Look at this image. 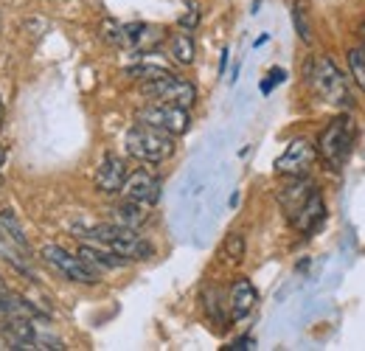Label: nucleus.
Masks as SVG:
<instances>
[{
  "label": "nucleus",
  "mask_w": 365,
  "mask_h": 351,
  "mask_svg": "<svg viewBox=\"0 0 365 351\" xmlns=\"http://www.w3.org/2000/svg\"><path fill=\"white\" fill-rule=\"evenodd\" d=\"M101 37L110 45H124V26H118L115 20H107L101 26Z\"/></svg>",
  "instance_id": "24"
},
{
  "label": "nucleus",
  "mask_w": 365,
  "mask_h": 351,
  "mask_svg": "<svg viewBox=\"0 0 365 351\" xmlns=\"http://www.w3.org/2000/svg\"><path fill=\"white\" fill-rule=\"evenodd\" d=\"M160 177L152 175L149 169H135V172H130L127 180H124V197L127 200H135V203H143V205H155L158 200H160Z\"/></svg>",
  "instance_id": "9"
},
{
  "label": "nucleus",
  "mask_w": 365,
  "mask_h": 351,
  "mask_svg": "<svg viewBox=\"0 0 365 351\" xmlns=\"http://www.w3.org/2000/svg\"><path fill=\"white\" fill-rule=\"evenodd\" d=\"M202 307H205L208 317H211L217 326H225L230 320V312L225 309V304H222L220 290H205V292H202Z\"/></svg>",
  "instance_id": "19"
},
{
  "label": "nucleus",
  "mask_w": 365,
  "mask_h": 351,
  "mask_svg": "<svg viewBox=\"0 0 365 351\" xmlns=\"http://www.w3.org/2000/svg\"><path fill=\"white\" fill-rule=\"evenodd\" d=\"M140 124H149L155 130H163L175 138H180L188 132L191 127V116L185 107H178V104H166V101H152L146 107H140L135 116Z\"/></svg>",
  "instance_id": "6"
},
{
  "label": "nucleus",
  "mask_w": 365,
  "mask_h": 351,
  "mask_svg": "<svg viewBox=\"0 0 365 351\" xmlns=\"http://www.w3.org/2000/svg\"><path fill=\"white\" fill-rule=\"evenodd\" d=\"M222 256H225V262L230 264H239L245 259V236L242 233H228V239H225V245H222Z\"/></svg>",
  "instance_id": "21"
},
{
  "label": "nucleus",
  "mask_w": 365,
  "mask_h": 351,
  "mask_svg": "<svg viewBox=\"0 0 365 351\" xmlns=\"http://www.w3.org/2000/svg\"><path fill=\"white\" fill-rule=\"evenodd\" d=\"M140 93L146 98H155V101H166V104H178V107H191L197 101V88L191 82H185L175 73H166V76H158V79H149V82H140Z\"/></svg>",
  "instance_id": "7"
},
{
  "label": "nucleus",
  "mask_w": 365,
  "mask_h": 351,
  "mask_svg": "<svg viewBox=\"0 0 365 351\" xmlns=\"http://www.w3.org/2000/svg\"><path fill=\"white\" fill-rule=\"evenodd\" d=\"M318 158V146L309 138H292L287 149L275 158V175L281 177H304L309 175L312 163Z\"/></svg>",
  "instance_id": "8"
},
{
  "label": "nucleus",
  "mask_w": 365,
  "mask_h": 351,
  "mask_svg": "<svg viewBox=\"0 0 365 351\" xmlns=\"http://www.w3.org/2000/svg\"><path fill=\"white\" fill-rule=\"evenodd\" d=\"M0 228H3V230H9V233H11L23 248H29V239H26V233H23V225L17 222V217H14L9 208H3V211H0Z\"/></svg>",
  "instance_id": "23"
},
{
  "label": "nucleus",
  "mask_w": 365,
  "mask_h": 351,
  "mask_svg": "<svg viewBox=\"0 0 365 351\" xmlns=\"http://www.w3.org/2000/svg\"><path fill=\"white\" fill-rule=\"evenodd\" d=\"M6 337L11 343V349H37V329L31 323V317H23V315H14L6 326Z\"/></svg>",
  "instance_id": "14"
},
{
  "label": "nucleus",
  "mask_w": 365,
  "mask_h": 351,
  "mask_svg": "<svg viewBox=\"0 0 365 351\" xmlns=\"http://www.w3.org/2000/svg\"><path fill=\"white\" fill-rule=\"evenodd\" d=\"M323 220H326V203H323L320 188H315V191H312V197L307 200V205L301 208V214L295 217L292 228H295V230H301L304 236H312V233L320 228V222Z\"/></svg>",
  "instance_id": "13"
},
{
  "label": "nucleus",
  "mask_w": 365,
  "mask_h": 351,
  "mask_svg": "<svg viewBox=\"0 0 365 351\" xmlns=\"http://www.w3.org/2000/svg\"><path fill=\"white\" fill-rule=\"evenodd\" d=\"M225 65H228V51H222V62H220V73H225Z\"/></svg>",
  "instance_id": "27"
},
{
  "label": "nucleus",
  "mask_w": 365,
  "mask_h": 351,
  "mask_svg": "<svg viewBox=\"0 0 365 351\" xmlns=\"http://www.w3.org/2000/svg\"><path fill=\"white\" fill-rule=\"evenodd\" d=\"M40 256H43V262H46L48 267H53L62 278H68V281H73V284H88V287H91V284H98V273H96L79 253H68V250L59 248V245H46V248L40 250Z\"/></svg>",
  "instance_id": "5"
},
{
  "label": "nucleus",
  "mask_w": 365,
  "mask_h": 351,
  "mask_svg": "<svg viewBox=\"0 0 365 351\" xmlns=\"http://www.w3.org/2000/svg\"><path fill=\"white\" fill-rule=\"evenodd\" d=\"M163 40H166V34L158 26H146V23L124 26V48H130L135 54H149L152 48H158Z\"/></svg>",
  "instance_id": "12"
},
{
  "label": "nucleus",
  "mask_w": 365,
  "mask_h": 351,
  "mask_svg": "<svg viewBox=\"0 0 365 351\" xmlns=\"http://www.w3.org/2000/svg\"><path fill=\"white\" fill-rule=\"evenodd\" d=\"M79 256L91 264L96 273H101V270H118V267H127L130 264V259H124V256H118L113 250L96 248V245H82L79 248Z\"/></svg>",
  "instance_id": "17"
},
{
  "label": "nucleus",
  "mask_w": 365,
  "mask_h": 351,
  "mask_svg": "<svg viewBox=\"0 0 365 351\" xmlns=\"http://www.w3.org/2000/svg\"><path fill=\"white\" fill-rule=\"evenodd\" d=\"M113 222L138 230V228H143V225L149 222V205H143V203H135V200H127V197H124V203L113 208Z\"/></svg>",
  "instance_id": "16"
},
{
  "label": "nucleus",
  "mask_w": 365,
  "mask_h": 351,
  "mask_svg": "<svg viewBox=\"0 0 365 351\" xmlns=\"http://www.w3.org/2000/svg\"><path fill=\"white\" fill-rule=\"evenodd\" d=\"M349 76L365 93V48H351L349 51Z\"/></svg>",
  "instance_id": "20"
},
{
  "label": "nucleus",
  "mask_w": 365,
  "mask_h": 351,
  "mask_svg": "<svg viewBox=\"0 0 365 351\" xmlns=\"http://www.w3.org/2000/svg\"><path fill=\"white\" fill-rule=\"evenodd\" d=\"M0 259L11 264L14 270L20 273H31V256H29V248H23L9 230L0 228Z\"/></svg>",
  "instance_id": "15"
},
{
  "label": "nucleus",
  "mask_w": 365,
  "mask_h": 351,
  "mask_svg": "<svg viewBox=\"0 0 365 351\" xmlns=\"http://www.w3.org/2000/svg\"><path fill=\"white\" fill-rule=\"evenodd\" d=\"M256 301H259V292H256V287L250 284V278H236L233 284H230V292H228V312H230V320H245L253 307H256Z\"/></svg>",
  "instance_id": "11"
},
{
  "label": "nucleus",
  "mask_w": 365,
  "mask_h": 351,
  "mask_svg": "<svg viewBox=\"0 0 365 351\" xmlns=\"http://www.w3.org/2000/svg\"><path fill=\"white\" fill-rule=\"evenodd\" d=\"M175 135L163 130H155L149 124H140L130 127L124 135V149L130 158H135L140 163H163L175 155Z\"/></svg>",
  "instance_id": "2"
},
{
  "label": "nucleus",
  "mask_w": 365,
  "mask_h": 351,
  "mask_svg": "<svg viewBox=\"0 0 365 351\" xmlns=\"http://www.w3.org/2000/svg\"><path fill=\"white\" fill-rule=\"evenodd\" d=\"M307 79L312 90L318 93L323 101L334 104V107H351V93H349V82L346 76L340 73V68L326 59V56H318L307 65Z\"/></svg>",
  "instance_id": "4"
},
{
  "label": "nucleus",
  "mask_w": 365,
  "mask_h": 351,
  "mask_svg": "<svg viewBox=\"0 0 365 351\" xmlns=\"http://www.w3.org/2000/svg\"><path fill=\"white\" fill-rule=\"evenodd\" d=\"M318 158L326 163V169L337 172L343 169V163L349 161L351 155V146H354V127H351V118L349 116H337L331 118L323 132L318 135Z\"/></svg>",
  "instance_id": "3"
},
{
  "label": "nucleus",
  "mask_w": 365,
  "mask_h": 351,
  "mask_svg": "<svg viewBox=\"0 0 365 351\" xmlns=\"http://www.w3.org/2000/svg\"><path fill=\"white\" fill-rule=\"evenodd\" d=\"M360 37H363V45H365V20L360 23Z\"/></svg>",
  "instance_id": "29"
},
{
  "label": "nucleus",
  "mask_w": 365,
  "mask_h": 351,
  "mask_svg": "<svg viewBox=\"0 0 365 351\" xmlns=\"http://www.w3.org/2000/svg\"><path fill=\"white\" fill-rule=\"evenodd\" d=\"M3 163H6V149L0 146V166H3Z\"/></svg>",
  "instance_id": "28"
},
{
  "label": "nucleus",
  "mask_w": 365,
  "mask_h": 351,
  "mask_svg": "<svg viewBox=\"0 0 365 351\" xmlns=\"http://www.w3.org/2000/svg\"><path fill=\"white\" fill-rule=\"evenodd\" d=\"M284 79H287V71H284V68H273V71L267 73V79L262 82V93H270V90H273L275 85H281Z\"/></svg>",
  "instance_id": "25"
},
{
  "label": "nucleus",
  "mask_w": 365,
  "mask_h": 351,
  "mask_svg": "<svg viewBox=\"0 0 365 351\" xmlns=\"http://www.w3.org/2000/svg\"><path fill=\"white\" fill-rule=\"evenodd\" d=\"M0 290H3V278H0Z\"/></svg>",
  "instance_id": "31"
},
{
  "label": "nucleus",
  "mask_w": 365,
  "mask_h": 351,
  "mask_svg": "<svg viewBox=\"0 0 365 351\" xmlns=\"http://www.w3.org/2000/svg\"><path fill=\"white\" fill-rule=\"evenodd\" d=\"M127 175H130V172H127V163H124L118 155L107 152V155L101 158L98 169H96V188H98L101 194H118V191L124 188Z\"/></svg>",
  "instance_id": "10"
},
{
  "label": "nucleus",
  "mask_w": 365,
  "mask_h": 351,
  "mask_svg": "<svg viewBox=\"0 0 365 351\" xmlns=\"http://www.w3.org/2000/svg\"><path fill=\"white\" fill-rule=\"evenodd\" d=\"M292 23H295V31L304 43H312V29H309V17H307V9H304V0H295L292 6Z\"/></svg>",
  "instance_id": "22"
},
{
  "label": "nucleus",
  "mask_w": 365,
  "mask_h": 351,
  "mask_svg": "<svg viewBox=\"0 0 365 351\" xmlns=\"http://www.w3.org/2000/svg\"><path fill=\"white\" fill-rule=\"evenodd\" d=\"M169 51H172V59L180 62V65H191L197 59V45H194V37L188 29H182L178 34H172L169 40Z\"/></svg>",
  "instance_id": "18"
},
{
  "label": "nucleus",
  "mask_w": 365,
  "mask_h": 351,
  "mask_svg": "<svg viewBox=\"0 0 365 351\" xmlns=\"http://www.w3.org/2000/svg\"><path fill=\"white\" fill-rule=\"evenodd\" d=\"M0 185H3V177H0Z\"/></svg>",
  "instance_id": "32"
},
{
  "label": "nucleus",
  "mask_w": 365,
  "mask_h": 351,
  "mask_svg": "<svg viewBox=\"0 0 365 351\" xmlns=\"http://www.w3.org/2000/svg\"><path fill=\"white\" fill-rule=\"evenodd\" d=\"M256 346V340L253 337H239V340H233L228 349H236V351H242V349H253Z\"/></svg>",
  "instance_id": "26"
},
{
  "label": "nucleus",
  "mask_w": 365,
  "mask_h": 351,
  "mask_svg": "<svg viewBox=\"0 0 365 351\" xmlns=\"http://www.w3.org/2000/svg\"><path fill=\"white\" fill-rule=\"evenodd\" d=\"M73 236H79L85 245H96L104 250H113L130 262H143L149 256H155L152 242H146L143 236H138L133 228L124 225H88V228H73Z\"/></svg>",
  "instance_id": "1"
},
{
  "label": "nucleus",
  "mask_w": 365,
  "mask_h": 351,
  "mask_svg": "<svg viewBox=\"0 0 365 351\" xmlns=\"http://www.w3.org/2000/svg\"><path fill=\"white\" fill-rule=\"evenodd\" d=\"M0 127H3V98H0Z\"/></svg>",
  "instance_id": "30"
}]
</instances>
